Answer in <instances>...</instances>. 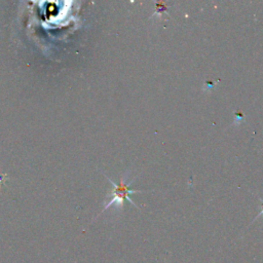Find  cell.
Segmentation results:
<instances>
[{"instance_id": "6da1fadb", "label": "cell", "mask_w": 263, "mask_h": 263, "mask_svg": "<svg viewBox=\"0 0 263 263\" xmlns=\"http://www.w3.org/2000/svg\"><path fill=\"white\" fill-rule=\"evenodd\" d=\"M106 178L108 179V181L110 182L112 186H113V190L111 191V193L108 195V201L105 203V207L103 209V212L105 210H107L108 208H110L112 205H116L117 208H120L123 209V206H125V201H129L133 206L137 207V205L132 201L129 195L133 193H139V192H146L145 190H136V189H132L129 187V185L132 184V181L127 182V177L123 176L121 178V180L119 181L118 184H116L113 180L109 178V177L106 176Z\"/></svg>"}, {"instance_id": "7a4b0ae2", "label": "cell", "mask_w": 263, "mask_h": 263, "mask_svg": "<svg viewBox=\"0 0 263 263\" xmlns=\"http://www.w3.org/2000/svg\"><path fill=\"white\" fill-rule=\"evenodd\" d=\"M234 116H235V123H241L244 119V114L242 112H234Z\"/></svg>"}, {"instance_id": "3957f363", "label": "cell", "mask_w": 263, "mask_h": 263, "mask_svg": "<svg viewBox=\"0 0 263 263\" xmlns=\"http://www.w3.org/2000/svg\"><path fill=\"white\" fill-rule=\"evenodd\" d=\"M205 85H207L206 89H207V91H210V89H212L213 87H214L215 83H214V81H206Z\"/></svg>"}, {"instance_id": "277c9868", "label": "cell", "mask_w": 263, "mask_h": 263, "mask_svg": "<svg viewBox=\"0 0 263 263\" xmlns=\"http://www.w3.org/2000/svg\"><path fill=\"white\" fill-rule=\"evenodd\" d=\"M260 215H263V205H262V212H261L260 214L258 215V216H260Z\"/></svg>"}]
</instances>
